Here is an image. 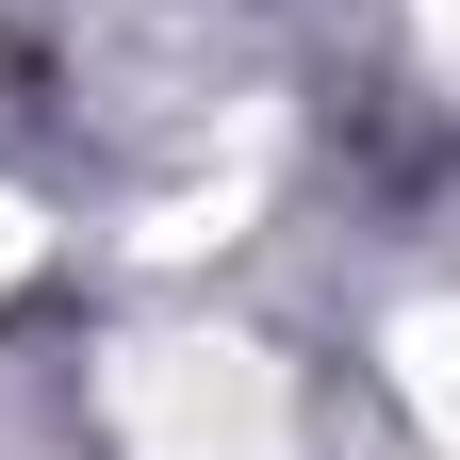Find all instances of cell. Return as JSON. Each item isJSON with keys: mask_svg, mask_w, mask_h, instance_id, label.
<instances>
[{"mask_svg": "<svg viewBox=\"0 0 460 460\" xmlns=\"http://www.w3.org/2000/svg\"><path fill=\"white\" fill-rule=\"evenodd\" d=\"M115 428H132V460H296V411L247 345H148L115 378Z\"/></svg>", "mask_w": 460, "mask_h": 460, "instance_id": "6da1fadb", "label": "cell"}, {"mask_svg": "<svg viewBox=\"0 0 460 460\" xmlns=\"http://www.w3.org/2000/svg\"><path fill=\"white\" fill-rule=\"evenodd\" d=\"M17 263H33V230H17V198H0V279H17Z\"/></svg>", "mask_w": 460, "mask_h": 460, "instance_id": "7a4b0ae2", "label": "cell"}, {"mask_svg": "<svg viewBox=\"0 0 460 460\" xmlns=\"http://www.w3.org/2000/svg\"><path fill=\"white\" fill-rule=\"evenodd\" d=\"M444 394H460V378H444Z\"/></svg>", "mask_w": 460, "mask_h": 460, "instance_id": "3957f363", "label": "cell"}]
</instances>
